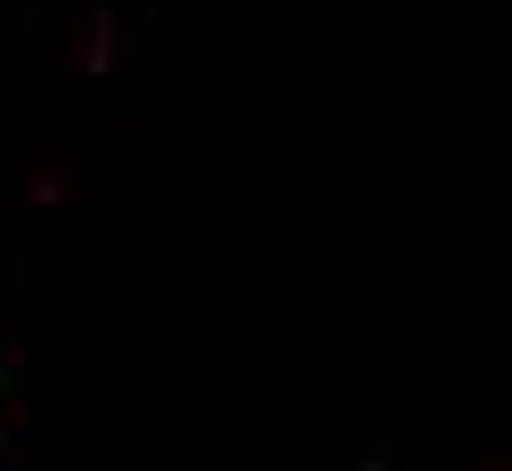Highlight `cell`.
I'll return each mask as SVG.
<instances>
[{
    "label": "cell",
    "instance_id": "cell-1",
    "mask_svg": "<svg viewBox=\"0 0 512 471\" xmlns=\"http://www.w3.org/2000/svg\"><path fill=\"white\" fill-rule=\"evenodd\" d=\"M9 390H17V374H9V350H0V471H9V447H17V439H9V423H17V415H9Z\"/></svg>",
    "mask_w": 512,
    "mask_h": 471
}]
</instances>
